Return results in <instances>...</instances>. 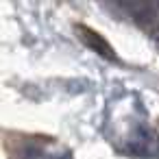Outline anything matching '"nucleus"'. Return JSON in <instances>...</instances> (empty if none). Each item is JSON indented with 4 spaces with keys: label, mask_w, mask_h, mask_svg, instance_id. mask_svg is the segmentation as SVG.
I'll return each instance as SVG.
<instances>
[{
    "label": "nucleus",
    "mask_w": 159,
    "mask_h": 159,
    "mask_svg": "<svg viewBox=\"0 0 159 159\" xmlns=\"http://www.w3.org/2000/svg\"><path fill=\"white\" fill-rule=\"evenodd\" d=\"M129 150L146 159H159V135L148 129H137L129 137Z\"/></svg>",
    "instance_id": "nucleus-1"
},
{
    "label": "nucleus",
    "mask_w": 159,
    "mask_h": 159,
    "mask_svg": "<svg viewBox=\"0 0 159 159\" xmlns=\"http://www.w3.org/2000/svg\"><path fill=\"white\" fill-rule=\"evenodd\" d=\"M76 33H79V37H81V42L89 48V50H94L96 55H100V57H105V59H111V61H116V52H113V48L96 33V31H92V29H87V26H76Z\"/></svg>",
    "instance_id": "nucleus-2"
},
{
    "label": "nucleus",
    "mask_w": 159,
    "mask_h": 159,
    "mask_svg": "<svg viewBox=\"0 0 159 159\" xmlns=\"http://www.w3.org/2000/svg\"><path fill=\"white\" fill-rule=\"evenodd\" d=\"M50 159H72V155H70V152H61V155H55V157H50Z\"/></svg>",
    "instance_id": "nucleus-3"
}]
</instances>
